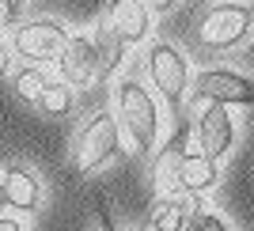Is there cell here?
Returning a JSON list of instances; mask_svg holds the SVG:
<instances>
[{
	"mask_svg": "<svg viewBox=\"0 0 254 231\" xmlns=\"http://www.w3.org/2000/svg\"><path fill=\"white\" fill-rule=\"evenodd\" d=\"M148 11H171V8H179V0H140Z\"/></svg>",
	"mask_w": 254,
	"mask_h": 231,
	"instance_id": "cell-19",
	"label": "cell"
},
{
	"mask_svg": "<svg viewBox=\"0 0 254 231\" xmlns=\"http://www.w3.org/2000/svg\"><path fill=\"white\" fill-rule=\"evenodd\" d=\"M106 231H118V228H106Z\"/></svg>",
	"mask_w": 254,
	"mask_h": 231,
	"instance_id": "cell-23",
	"label": "cell"
},
{
	"mask_svg": "<svg viewBox=\"0 0 254 231\" xmlns=\"http://www.w3.org/2000/svg\"><path fill=\"white\" fill-rule=\"evenodd\" d=\"M57 68H61V84L64 87H84L95 80V50H91V38L87 34H68L61 57H57Z\"/></svg>",
	"mask_w": 254,
	"mask_h": 231,
	"instance_id": "cell-9",
	"label": "cell"
},
{
	"mask_svg": "<svg viewBox=\"0 0 254 231\" xmlns=\"http://www.w3.org/2000/svg\"><path fill=\"white\" fill-rule=\"evenodd\" d=\"M64 42H68V31H64L61 19H31V23H19V27H15L8 50H11V57L19 53L27 64L42 68V64L61 57Z\"/></svg>",
	"mask_w": 254,
	"mask_h": 231,
	"instance_id": "cell-5",
	"label": "cell"
},
{
	"mask_svg": "<svg viewBox=\"0 0 254 231\" xmlns=\"http://www.w3.org/2000/svg\"><path fill=\"white\" fill-rule=\"evenodd\" d=\"M186 231H232V224L224 220L220 212H209V209H197L186 220Z\"/></svg>",
	"mask_w": 254,
	"mask_h": 231,
	"instance_id": "cell-17",
	"label": "cell"
},
{
	"mask_svg": "<svg viewBox=\"0 0 254 231\" xmlns=\"http://www.w3.org/2000/svg\"><path fill=\"white\" fill-rule=\"evenodd\" d=\"M23 8H27V0H0V15L4 19H15Z\"/></svg>",
	"mask_w": 254,
	"mask_h": 231,
	"instance_id": "cell-18",
	"label": "cell"
},
{
	"mask_svg": "<svg viewBox=\"0 0 254 231\" xmlns=\"http://www.w3.org/2000/svg\"><path fill=\"white\" fill-rule=\"evenodd\" d=\"M220 182V163H212L201 152H186L179 163V193H190V197H201L212 186Z\"/></svg>",
	"mask_w": 254,
	"mask_h": 231,
	"instance_id": "cell-12",
	"label": "cell"
},
{
	"mask_svg": "<svg viewBox=\"0 0 254 231\" xmlns=\"http://www.w3.org/2000/svg\"><path fill=\"white\" fill-rule=\"evenodd\" d=\"M0 189H4L8 209H15V212H34L42 205V182H38V174H34L31 167H23V163H8V167H4Z\"/></svg>",
	"mask_w": 254,
	"mask_h": 231,
	"instance_id": "cell-10",
	"label": "cell"
},
{
	"mask_svg": "<svg viewBox=\"0 0 254 231\" xmlns=\"http://www.w3.org/2000/svg\"><path fill=\"white\" fill-rule=\"evenodd\" d=\"M0 231H27L15 216H0Z\"/></svg>",
	"mask_w": 254,
	"mask_h": 231,
	"instance_id": "cell-21",
	"label": "cell"
},
{
	"mask_svg": "<svg viewBox=\"0 0 254 231\" xmlns=\"http://www.w3.org/2000/svg\"><path fill=\"white\" fill-rule=\"evenodd\" d=\"M91 50H95V76H103V80H110V76L126 64V46L118 42V34L106 27V23H99L95 34H91Z\"/></svg>",
	"mask_w": 254,
	"mask_h": 231,
	"instance_id": "cell-14",
	"label": "cell"
},
{
	"mask_svg": "<svg viewBox=\"0 0 254 231\" xmlns=\"http://www.w3.org/2000/svg\"><path fill=\"white\" fill-rule=\"evenodd\" d=\"M251 27H254V8L235 4V0L212 4L201 15V23H197V46H201V50H212V53L235 50L239 42H247Z\"/></svg>",
	"mask_w": 254,
	"mask_h": 231,
	"instance_id": "cell-2",
	"label": "cell"
},
{
	"mask_svg": "<svg viewBox=\"0 0 254 231\" xmlns=\"http://www.w3.org/2000/svg\"><path fill=\"white\" fill-rule=\"evenodd\" d=\"M106 27L118 34V42L126 46H140L152 31V11L140 4V0H110V11H106Z\"/></svg>",
	"mask_w": 254,
	"mask_h": 231,
	"instance_id": "cell-8",
	"label": "cell"
},
{
	"mask_svg": "<svg viewBox=\"0 0 254 231\" xmlns=\"http://www.w3.org/2000/svg\"><path fill=\"white\" fill-rule=\"evenodd\" d=\"M114 106H118V125L129 133L133 148H137L140 156H152L156 152V140H159V106H156V95L148 87L126 76V80H118L114 87Z\"/></svg>",
	"mask_w": 254,
	"mask_h": 231,
	"instance_id": "cell-1",
	"label": "cell"
},
{
	"mask_svg": "<svg viewBox=\"0 0 254 231\" xmlns=\"http://www.w3.org/2000/svg\"><path fill=\"white\" fill-rule=\"evenodd\" d=\"M201 209V197H190V193H171V197H156L148 216L152 231H186V220Z\"/></svg>",
	"mask_w": 254,
	"mask_h": 231,
	"instance_id": "cell-11",
	"label": "cell"
},
{
	"mask_svg": "<svg viewBox=\"0 0 254 231\" xmlns=\"http://www.w3.org/2000/svg\"><path fill=\"white\" fill-rule=\"evenodd\" d=\"M72 103H76V95L72 87H64L61 80H50V84L42 87V95H38V110H42L46 117H68L72 114Z\"/></svg>",
	"mask_w": 254,
	"mask_h": 231,
	"instance_id": "cell-15",
	"label": "cell"
},
{
	"mask_svg": "<svg viewBox=\"0 0 254 231\" xmlns=\"http://www.w3.org/2000/svg\"><path fill=\"white\" fill-rule=\"evenodd\" d=\"M193 152L209 156L212 163H220L228 152L235 148V117L228 106H205L197 121H193Z\"/></svg>",
	"mask_w": 254,
	"mask_h": 231,
	"instance_id": "cell-7",
	"label": "cell"
},
{
	"mask_svg": "<svg viewBox=\"0 0 254 231\" xmlns=\"http://www.w3.org/2000/svg\"><path fill=\"white\" fill-rule=\"evenodd\" d=\"M46 84H50V76L42 68H34V64H27V68H19V72L11 76V87H15V95H19L23 103H38V95H42Z\"/></svg>",
	"mask_w": 254,
	"mask_h": 231,
	"instance_id": "cell-16",
	"label": "cell"
},
{
	"mask_svg": "<svg viewBox=\"0 0 254 231\" xmlns=\"http://www.w3.org/2000/svg\"><path fill=\"white\" fill-rule=\"evenodd\" d=\"M8 68H11V50H8L4 42H0V80L8 76Z\"/></svg>",
	"mask_w": 254,
	"mask_h": 231,
	"instance_id": "cell-20",
	"label": "cell"
},
{
	"mask_svg": "<svg viewBox=\"0 0 254 231\" xmlns=\"http://www.w3.org/2000/svg\"><path fill=\"white\" fill-rule=\"evenodd\" d=\"M118 148H122V129H118L110 110H99V114H91L84 125H80V133H76L72 167L80 171V174H87V171L103 167L106 159H114Z\"/></svg>",
	"mask_w": 254,
	"mask_h": 231,
	"instance_id": "cell-3",
	"label": "cell"
},
{
	"mask_svg": "<svg viewBox=\"0 0 254 231\" xmlns=\"http://www.w3.org/2000/svg\"><path fill=\"white\" fill-rule=\"evenodd\" d=\"M144 72L171 106H179L190 91V61L175 42H152L144 53Z\"/></svg>",
	"mask_w": 254,
	"mask_h": 231,
	"instance_id": "cell-4",
	"label": "cell"
},
{
	"mask_svg": "<svg viewBox=\"0 0 254 231\" xmlns=\"http://www.w3.org/2000/svg\"><path fill=\"white\" fill-rule=\"evenodd\" d=\"M4 209H8V201H4V189H0V216H4Z\"/></svg>",
	"mask_w": 254,
	"mask_h": 231,
	"instance_id": "cell-22",
	"label": "cell"
},
{
	"mask_svg": "<svg viewBox=\"0 0 254 231\" xmlns=\"http://www.w3.org/2000/svg\"><path fill=\"white\" fill-rule=\"evenodd\" d=\"M193 99L209 106H254V80L235 68H201L197 76H190Z\"/></svg>",
	"mask_w": 254,
	"mask_h": 231,
	"instance_id": "cell-6",
	"label": "cell"
},
{
	"mask_svg": "<svg viewBox=\"0 0 254 231\" xmlns=\"http://www.w3.org/2000/svg\"><path fill=\"white\" fill-rule=\"evenodd\" d=\"M186 140H190V133H179V137H175V140H171V144L156 156V163H152V186H156L159 197L179 193V163H182V156L190 152V148H186Z\"/></svg>",
	"mask_w": 254,
	"mask_h": 231,
	"instance_id": "cell-13",
	"label": "cell"
}]
</instances>
